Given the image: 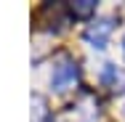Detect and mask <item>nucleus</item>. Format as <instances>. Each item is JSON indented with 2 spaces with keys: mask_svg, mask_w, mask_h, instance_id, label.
<instances>
[{
  "mask_svg": "<svg viewBox=\"0 0 125 122\" xmlns=\"http://www.w3.org/2000/svg\"><path fill=\"white\" fill-rule=\"evenodd\" d=\"M69 11H72L75 16H91V13L96 11V3H93V0H77V3L69 5Z\"/></svg>",
  "mask_w": 125,
  "mask_h": 122,
  "instance_id": "3",
  "label": "nucleus"
},
{
  "mask_svg": "<svg viewBox=\"0 0 125 122\" xmlns=\"http://www.w3.org/2000/svg\"><path fill=\"white\" fill-rule=\"evenodd\" d=\"M123 43H125V40H123Z\"/></svg>",
  "mask_w": 125,
  "mask_h": 122,
  "instance_id": "4",
  "label": "nucleus"
},
{
  "mask_svg": "<svg viewBox=\"0 0 125 122\" xmlns=\"http://www.w3.org/2000/svg\"><path fill=\"white\" fill-rule=\"evenodd\" d=\"M109 35H112V19H99V21H93L85 29V40L93 48H104L106 40H109Z\"/></svg>",
  "mask_w": 125,
  "mask_h": 122,
  "instance_id": "2",
  "label": "nucleus"
},
{
  "mask_svg": "<svg viewBox=\"0 0 125 122\" xmlns=\"http://www.w3.org/2000/svg\"><path fill=\"white\" fill-rule=\"evenodd\" d=\"M77 80H80V66L72 58H61L53 66V72H51V88L53 90H67V88L75 85Z\"/></svg>",
  "mask_w": 125,
  "mask_h": 122,
  "instance_id": "1",
  "label": "nucleus"
}]
</instances>
